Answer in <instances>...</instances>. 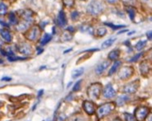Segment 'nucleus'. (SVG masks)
Masks as SVG:
<instances>
[{"label":"nucleus","mask_w":152,"mask_h":121,"mask_svg":"<svg viewBox=\"0 0 152 121\" xmlns=\"http://www.w3.org/2000/svg\"><path fill=\"white\" fill-rule=\"evenodd\" d=\"M124 118H125V120L126 121H135L136 119L134 117L133 115L129 113H124Z\"/></svg>","instance_id":"30"},{"label":"nucleus","mask_w":152,"mask_h":121,"mask_svg":"<svg viewBox=\"0 0 152 121\" xmlns=\"http://www.w3.org/2000/svg\"><path fill=\"white\" fill-rule=\"evenodd\" d=\"M104 4L100 1H92L87 6V12L90 15L98 16L104 11Z\"/></svg>","instance_id":"3"},{"label":"nucleus","mask_w":152,"mask_h":121,"mask_svg":"<svg viewBox=\"0 0 152 121\" xmlns=\"http://www.w3.org/2000/svg\"><path fill=\"white\" fill-rule=\"evenodd\" d=\"M82 1H85V0H82Z\"/></svg>","instance_id":"42"},{"label":"nucleus","mask_w":152,"mask_h":121,"mask_svg":"<svg viewBox=\"0 0 152 121\" xmlns=\"http://www.w3.org/2000/svg\"><path fill=\"white\" fill-rule=\"evenodd\" d=\"M116 40L115 38H110V39H108L105 41H104L102 44H101V48L102 49H107V48L110 47L112 44L114 43V41Z\"/></svg>","instance_id":"20"},{"label":"nucleus","mask_w":152,"mask_h":121,"mask_svg":"<svg viewBox=\"0 0 152 121\" xmlns=\"http://www.w3.org/2000/svg\"><path fill=\"white\" fill-rule=\"evenodd\" d=\"M134 74V69L132 67H123L119 72V77L120 79L127 80L132 77Z\"/></svg>","instance_id":"6"},{"label":"nucleus","mask_w":152,"mask_h":121,"mask_svg":"<svg viewBox=\"0 0 152 121\" xmlns=\"http://www.w3.org/2000/svg\"><path fill=\"white\" fill-rule=\"evenodd\" d=\"M109 66V61H103V62H101L96 67V74H98V75H100L102 73H104V70L107 69V68Z\"/></svg>","instance_id":"12"},{"label":"nucleus","mask_w":152,"mask_h":121,"mask_svg":"<svg viewBox=\"0 0 152 121\" xmlns=\"http://www.w3.org/2000/svg\"><path fill=\"white\" fill-rule=\"evenodd\" d=\"M102 90V84L99 82L93 83L87 89V95L91 101H96L100 97Z\"/></svg>","instance_id":"2"},{"label":"nucleus","mask_w":152,"mask_h":121,"mask_svg":"<svg viewBox=\"0 0 152 121\" xmlns=\"http://www.w3.org/2000/svg\"><path fill=\"white\" fill-rule=\"evenodd\" d=\"M83 109L88 114H93L96 112V105L90 101H85L83 102Z\"/></svg>","instance_id":"9"},{"label":"nucleus","mask_w":152,"mask_h":121,"mask_svg":"<svg viewBox=\"0 0 152 121\" xmlns=\"http://www.w3.org/2000/svg\"><path fill=\"white\" fill-rule=\"evenodd\" d=\"M104 24L107 25V26H110L113 30H118L119 29V28H122V27H125V26H124V25H113L111 23H108V22H105Z\"/></svg>","instance_id":"29"},{"label":"nucleus","mask_w":152,"mask_h":121,"mask_svg":"<svg viewBox=\"0 0 152 121\" xmlns=\"http://www.w3.org/2000/svg\"><path fill=\"white\" fill-rule=\"evenodd\" d=\"M16 49L17 50V51L23 55H30L32 53L31 50V46L27 43H20L16 45Z\"/></svg>","instance_id":"8"},{"label":"nucleus","mask_w":152,"mask_h":121,"mask_svg":"<svg viewBox=\"0 0 152 121\" xmlns=\"http://www.w3.org/2000/svg\"><path fill=\"white\" fill-rule=\"evenodd\" d=\"M43 93H44V91H43V90H41V91L39 92V94H38V97H41V95H43Z\"/></svg>","instance_id":"38"},{"label":"nucleus","mask_w":152,"mask_h":121,"mask_svg":"<svg viewBox=\"0 0 152 121\" xmlns=\"http://www.w3.org/2000/svg\"><path fill=\"white\" fill-rule=\"evenodd\" d=\"M139 85H140L139 80H136L132 82H129V83H127L124 86L123 92L127 94H133L137 91V89L139 87Z\"/></svg>","instance_id":"7"},{"label":"nucleus","mask_w":152,"mask_h":121,"mask_svg":"<svg viewBox=\"0 0 152 121\" xmlns=\"http://www.w3.org/2000/svg\"><path fill=\"white\" fill-rule=\"evenodd\" d=\"M3 44V43H2V41H1V40H0V47H1V45Z\"/></svg>","instance_id":"41"},{"label":"nucleus","mask_w":152,"mask_h":121,"mask_svg":"<svg viewBox=\"0 0 152 121\" xmlns=\"http://www.w3.org/2000/svg\"><path fill=\"white\" fill-rule=\"evenodd\" d=\"M121 64H122L121 61H115L114 63L112 65V67L110 68V69L109 71V76H112L113 74H114L115 72L118 70V69L120 67Z\"/></svg>","instance_id":"17"},{"label":"nucleus","mask_w":152,"mask_h":121,"mask_svg":"<svg viewBox=\"0 0 152 121\" xmlns=\"http://www.w3.org/2000/svg\"><path fill=\"white\" fill-rule=\"evenodd\" d=\"M57 23L58 25L60 26H64L67 24V17H66V15L64 11H60L59 15H58V17H57Z\"/></svg>","instance_id":"11"},{"label":"nucleus","mask_w":152,"mask_h":121,"mask_svg":"<svg viewBox=\"0 0 152 121\" xmlns=\"http://www.w3.org/2000/svg\"><path fill=\"white\" fill-rule=\"evenodd\" d=\"M116 95V92L114 91V89L113 87V86L111 84H108L104 89V92H103V95L104 98L107 99H111L113 97H114Z\"/></svg>","instance_id":"10"},{"label":"nucleus","mask_w":152,"mask_h":121,"mask_svg":"<svg viewBox=\"0 0 152 121\" xmlns=\"http://www.w3.org/2000/svg\"><path fill=\"white\" fill-rule=\"evenodd\" d=\"M135 119L137 121H144L145 119L148 116L149 108L145 106H139L134 111Z\"/></svg>","instance_id":"4"},{"label":"nucleus","mask_w":152,"mask_h":121,"mask_svg":"<svg viewBox=\"0 0 152 121\" xmlns=\"http://www.w3.org/2000/svg\"><path fill=\"white\" fill-rule=\"evenodd\" d=\"M72 35L68 31H66L62 36V40H64V41H68V40H72Z\"/></svg>","instance_id":"25"},{"label":"nucleus","mask_w":152,"mask_h":121,"mask_svg":"<svg viewBox=\"0 0 152 121\" xmlns=\"http://www.w3.org/2000/svg\"><path fill=\"white\" fill-rule=\"evenodd\" d=\"M79 13H78V12L77 11H74L72 12V14H71V17H72V19L73 20V21H77V20H78V18H79Z\"/></svg>","instance_id":"33"},{"label":"nucleus","mask_w":152,"mask_h":121,"mask_svg":"<svg viewBox=\"0 0 152 121\" xmlns=\"http://www.w3.org/2000/svg\"><path fill=\"white\" fill-rule=\"evenodd\" d=\"M145 45H146V40H140V41L137 42L135 48H136L137 50H139V51H140V50H141L145 46Z\"/></svg>","instance_id":"24"},{"label":"nucleus","mask_w":152,"mask_h":121,"mask_svg":"<svg viewBox=\"0 0 152 121\" xmlns=\"http://www.w3.org/2000/svg\"><path fill=\"white\" fill-rule=\"evenodd\" d=\"M142 55H143V53H139V54H137V55L133 56L132 59H130V62H137V60H138V59H140L141 56H142Z\"/></svg>","instance_id":"32"},{"label":"nucleus","mask_w":152,"mask_h":121,"mask_svg":"<svg viewBox=\"0 0 152 121\" xmlns=\"http://www.w3.org/2000/svg\"><path fill=\"white\" fill-rule=\"evenodd\" d=\"M149 121H151V114H150V120Z\"/></svg>","instance_id":"40"},{"label":"nucleus","mask_w":152,"mask_h":121,"mask_svg":"<svg viewBox=\"0 0 152 121\" xmlns=\"http://www.w3.org/2000/svg\"><path fill=\"white\" fill-rule=\"evenodd\" d=\"M64 5H66L67 7H71L74 4L75 0H63Z\"/></svg>","instance_id":"34"},{"label":"nucleus","mask_w":152,"mask_h":121,"mask_svg":"<svg viewBox=\"0 0 152 121\" xmlns=\"http://www.w3.org/2000/svg\"><path fill=\"white\" fill-rule=\"evenodd\" d=\"M82 80H79L76 82L74 87H73V89H72V90H73V92H78V91L81 89V85H82Z\"/></svg>","instance_id":"31"},{"label":"nucleus","mask_w":152,"mask_h":121,"mask_svg":"<svg viewBox=\"0 0 152 121\" xmlns=\"http://www.w3.org/2000/svg\"><path fill=\"white\" fill-rule=\"evenodd\" d=\"M119 55H120V50L116 49V50H114L109 52V54L108 55V58H109V60H111V61H115V60L118 59Z\"/></svg>","instance_id":"15"},{"label":"nucleus","mask_w":152,"mask_h":121,"mask_svg":"<svg viewBox=\"0 0 152 121\" xmlns=\"http://www.w3.org/2000/svg\"><path fill=\"white\" fill-rule=\"evenodd\" d=\"M127 11L128 12V15H129L131 20L133 21L134 17H135V10H134L133 7H127Z\"/></svg>","instance_id":"28"},{"label":"nucleus","mask_w":152,"mask_h":121,"mask_svg":"<svg viewBox=\"0 0 152 121\" xmlns=\"http://www.w3.org/2000/svg\"><path fill=\"white\" fill-rule=\"evenodd\" d=\"M115 108V103L114 102H108L104 103L102 106H100L97 109L96 114L98 119H102V118L107 116Z\"/></svg>","instance_id":"1"},{"label":"nucleus","mask_w":152,"mask_h":121,"mask_svg":"<svg viewBox=\"0 0 152 121\" xmlns=\"http://www.w3.org/2000/svg\"><path fill=\"white\" fill-rule=\"evenodd\" d=\"M128 100H129L128 95H122L118 97V99H117V101H116V103H117V105H118V106H122V105H124V104H125Z\"/></svg>","instance_id":"18"},{"label":"nucleus","mask_w":152,"mask_h":121,"mask_svg":"<svg viewBox=\"0 0 152 121\" xmlns=\"http://www.w3.org/2000/svg\"><path fill=\"white\" fill-rule=\"evenodd\" d=\"M51 39H52V36L51 35H49V34H45V36H43V38H42V40H41V44H42V45H45V44H46L47 43H48L50 40H51Z\"/></svg>","instance_id":"21"},{"label":"nucleus","mask_w":152,"mask_h":121,"mask_svg":"<svg viewBox=\"0 0 152 121\" xmlns=\"http://www.w3.org/2000/svg\"><path fill=\"white\" fill-rule=\"evenodd\" d=\"M40 35H41V29L39 26H34L25 34V36L27 40L35 41L40 37Z\"/></svg>","instance_id":"5"},{"label":"nucleus","mask_w":152,"mask_h":121,"mask_svg":"<svg viewBox=\"0 0 152 121\" xmlns=\"http://www.w3.org/2000/svg\"><path fill=\"white\" fill-rule=\"evenodd\" d=\"M0 35L1 36L3 37L4 39L7 43H11L12 40V36L10 31L7 29H2L0 30Z\"/></svg>","instance_id":"13"},{"label":"nucleus","mask_w":152,"mask_h":121,"mask_svg":"<svg viewBox=\"0 0 152 121\" xmlns=\"http://www.w3.org/2000/svg\"><path fill=\"white\" fill-rule=\"evenodd\" d=\"M140 70H141V73L143 75H145L149 73L150 71V65H149L148 62L146 61H144L141 63L140 65Z\"/></svg>","instance_id":"16"},{"label":"nucleus","mask_w":152,"mask_h":121,"mask_svg":"<svg viewBox=\"0 0 152 121\" xmlns=\"http://www.w3.org/2000/svg\"><path fill=\"white\" fill-rule=\"evenodd\" d=\"M12 78L11 77H4L2 78V81H5V82H9V81H11Z\"/></svg>","instance_id":"35"},{"label":"nucleus","mask_w":152,"mask_h":121,"mask_svg":"<svg viewBox=\"0 0 152 121\" xmlns=\"http://www.w3.org/2000/svg\"><path fill=\"white\" fill-rule=\"evenodd\" d=\"M113 121H121V120H120L119 119H115V120H114Z\"/></svg>","instance_id":"39"},{"label":"nucleus","mask_w":152,"mask_h":121,"mask_svg":"<svg viewBox=\"0 0 152 121\" xmlns=\"http://www.w3.org/2000/svg\"><path fill=\"white\" fill-rule=\"evenodd\" d=\"M80 31L82 32H90V34H93L92 28L89 25H86V24H83L82 26H81Z\"/></svg>","instance_id":"22"},{"label":"nucleus","mask_w":152,"mask_h":121,"mask_svg":"<svg viewBox=\"0 0 152 121\" xmlns=\"http://www.w3.org/2000/svg\"><path fill=\"white\" fill-rule=\"evenodd\" d=\"M106 32H107V30H106L105 27H99V28L97 29V31H96L98 36H100V37L104 36V35L106 34Z\"/></svg>","instance_id":"27"},{"label":"nucleus","mask_w":152,"mask_h":121,"mask_svg":"<svg viewBox=\"0 0 152 121\" xmlns=\"http://www.w3.org/2000/svg\"><path fill=\"white\" fill-rule=\"evenodd\" d=\"M84 73V68H79L76 69L72 72V78H77V77L82 76V74Z\"/></svg>","instance_id":"19"},{"label":"nucleus","mask_w":152,"mask_h":121,"mask_svg":"<svg viewBox=\"0 0 152 121\" xmlns=\"http://www.w3.org/2000/svg\"><path fill=\"white\" fill-rule=\"evenodd\" d=\"M8 18H9V22L11 23L12 25H16L17 24V17L14 12H10L9 16H8Z\"/></svg>","instance_id":"23"},{"label":"nucleus","mask_w":152,"mask_h":121,"mask_svg":"<svg viewBox=\"0 0 152 121\" xmlns=\"http://www.w3.org/2000/svg\"><path fill=\"white\" fill-rule=\"evenodd\" d=\"M118 1H119V0H107V2H109V4H116Z\"/></svg>","instance_id":"36"},{"label":"nucleus","mask_w":152,"mask_h":121,"mask_svg":"<svg viewBox=\"0 0 152 121\" xmlns=\"http://www.w3.org/2000/svg\"><path fill=\"white\" fill-rule=\"evenodd\" d=\"M147 37H148L149 40H151V31L147 32Z\"/></svg>","instance_id":"37"},{"label":"nucleus","mask_w":152,"mask_h":121,"mask_svg":"<svg viewBox=\"0 0 152 121\" xmlns=\"http://www.w3.org/2000/svg\"><path fill=\"white\" fill-rule=\"evenodd\" d=\"M8 12V7L4 3H0V16H4Z\"/></svg>","instance_id":"26"},{"label":"nucleus","mask_w":152,"mask_h":121,"mask_svg":"<svg viewBox=\"0 0 152 121\" xmlns=\"http://www.w3.org/2000/svg\"><path fill=\"white\" fill-rule=\"evenodd\" d=\"M20 12H22V14L20 15L22 17L25 22H29L32 18V16H33V12L32 11H30L29 9H26V10H22Z\"/></svg>","instance_id":"14"}]
</instances>
